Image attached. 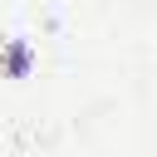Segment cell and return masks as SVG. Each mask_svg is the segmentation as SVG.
I'll list each match as a JSON object with an SVG mask.
<instances>
[{
	"label": "cell",
	"instance_id": "6da1fadb",
	"mask_svg": "<svg viewBox=\"0 0 157 157\" xmlns=\"http://www.w3.org/2000/svg\"><path fill=\"white\" fill-rule=\"evenodd\" d=\"M0 69H5L10 78H25V74L34 69V44H29V39H10L5 54H0Z\"/></svg>",
	"mask_w": 157,
	"mask_h": 157
}]
</instances>
